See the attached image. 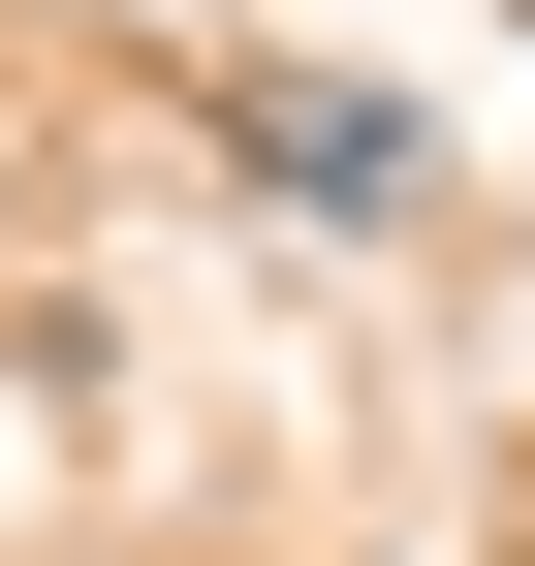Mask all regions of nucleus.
<instances>
[{"mask_svg":"<svg viewBox=\"0 0 535 566\" xmlns=\"http://www.w3.org/2000/svg\"><path fill=\"white\" fill-rule=\"evenodd\" d=\"M221 158L284 189V221H410V189H441L410 95H347V63H221Z\"/></svg>","mask_w":535,"mask_h":566,"instance_id":"obj_1","label":"nucleus"}]
</instances>
